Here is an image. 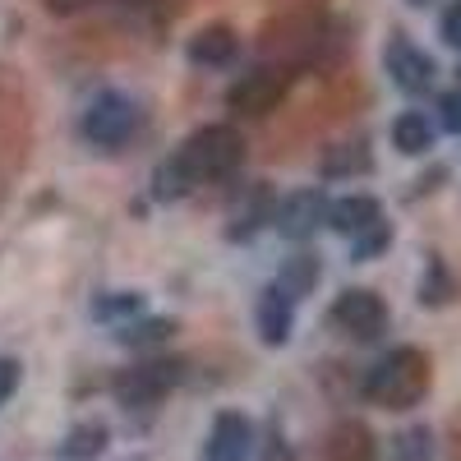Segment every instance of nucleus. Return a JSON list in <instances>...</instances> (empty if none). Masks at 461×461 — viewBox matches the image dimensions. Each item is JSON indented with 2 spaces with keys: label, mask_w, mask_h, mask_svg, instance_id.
Masks as SVG:
<instances>
[{
  "label": "nucleus",
  "mask_w": 461,
  "mask_h": 461,
  "mask_svg": "<svg viewBox=\"0 0 461 461\" xmlns=\"http://www.w3.org/2000/svg\"><path fill=\"white\" fill-rule=\"evenodd\" d=\"M245 162V139L240 130H230V125H203L194 130L180 152L158 171V199H176L185 194V189H194V185H212V180H226V176H236Z\"/></svg>",
  "instance_id": "nucleus-1"
},
{
  "label": "nucleus",
  "mask_w": 461,
  "mask_h": 461,
  "mask_svg": "<svg viewBox=\"0 0 461 461\" xmlns=\"http://www.w3.org/2000/svg\"><path fill=\"white\" fill-rule=\"evenodd\" d=\"M434 383V369H429V356L420 351V346H397V351H388L369 374H365V397L383 411H411L425 402Z\"/></svg>",
  "instance_id": "nucleus-2"
},
{
  "label": "nucleus",
  "mask_w": 461,
  "mask_h": 461,
  "mask_svg": "<svg viewBox=\"0 0 461 461\" xmlns=\"http://www.w3.org/2000/svg\"><path fill=\"white\" fill-rule=\"evenodd\" d=\"M180 378H185V365L180 360H167V356H148L130 369L115 374L111 383V393L121 397L130 411H148V406H162L176 388H180Z\"/></svg>",
  "instance_id": "nucleus-3"
},
{
  "label": "nucleus",
  "mask_w": 461,
  "mask_h": 461,
  "mask_svg": "<svg viewBox=\"0 0 461 461\" xmlns=\"http://www.w3.org/2000/svg\"><path fill=\"white\" fill-rule=\"evenodd\" d=\"M84 139L97 143V148H125L139 130V106L125 97V93H97L79 121Z\"/></svg>",
  "instance_id": "nucleus-4"
},
{
  "label": "nucleus",
  "mask_w": 461,
  "mask_h": 461,
  "mask_svg": "<svg viewBox=\"0 0 461 461\" xmlns=\"http://www.w3.org/2000/svg\"><path fill=\"white\" fill-rule=\"evenodd\" d=\"M332 328H341L346 337H356V341H374L383 328H388V304H383L378 291L369 286H351V291H341L332 300Z\"/></svg>",
  "instance_id": "nucleus-5"
},
{
  "label": "nucleus",
  "mask_w": 461,
  "mask_h": 461,
  "mask_svg": "<svg viewBox=\"0 0 461 461\" xmlns=\"http://www.w3.org/2000/svg\"><path fill=\"white\" fill-rule=\"evenodd\" d=\"M282 97H286V69H277V65H258V69L240 74L226 93L230 111H240V115H267L282 106Z\"/></svg>",
  "instance_id": "nucleus-6"
},
{
  "label": "nucleus",
  "mask_w": 461,
  "mask_h": 461,
  "mask_svg": "<svg viewBox=\"0 0 461 461\" xmlns=\"http://www.w3.org/2000/svg\"><path fill=\"white\" fill-rule=\"evenodd\" d=\"M383 65H388L393 84L402 93H429V84H434V60L420 51L411 37H402V32L388 42V51H383Z\"/></svg>",
  "instance_id": "nucleus-7"
},
{
  "label": "nucleus",
  "mask_w": 461,
  "mask_h": 461,
  "mask_svg": "<svg viewBox=\"0 0 461 461\" xmlns=\"http://www.w3.org/2000/svg\"><path fill=\"white\" fill-rule=\"evenodd\" d=\"M254 447V425L249 415L240 411H221L208 429V443H203V461H245Z\"/></svg>",
  "instance_id": "nucleus-8"
},
{
  "label": "nucleus",
  "mask_w": 461,
  "mask_h": 461,
  "mask_svg": "<svg viewBox=\"0 0 461 461\" xmlns=\"http://www.w3.org/2000/svg\"><path fill=\"white\" fill-rule=\"evenodd\" d=\"M291 323H295V300H291L277 282H267V286L258 291V304H254V328H258V341H263V346H286Z\"/></svg>",
  "instance_id": "nucleus-9"
},
{
  "label": "nucleus",
  "mask_w": 461,
  "mask_h": 461,
  "mask_svg": "<svg viewBox=\"0 0 461 461\" xmlns=\"http://www.w3.org/2000/svg\"><path fill=\"white\" fill-rule=\"evenodd\" d=\"M323 221H328V199L319 194V189H300V194H291V199L277 208V226H282L286 240L314 236Z\"/></svg>",
  "instance_id": "nucleus-10"
},
{
  "label": "nucleus",
  "mask_w": 461,
  "mask_h": 461,
  "mask_svg": "<svg viewBox=\"0 0 461 461\" xmlns=\"http://www.w3.org/2000/svg\"><path fill=\"white\" fill-rule=\"evenodd\" d=\"M185 56L194 65H203V69H226L230 60L240 56V37H236L230 23H208V28H199L194 37H189Z\"/></svg>",
  "instance_id": "nucleus-11"
},
{
  "label": "nucleus",
  "mask_w": 461,
  "mask_h": 461,
  "mask_svg": "<svg viewBox=\"0 0 461 461\" xmlns=\"http://www.w3.org/2000/svg\"><path fill=\"white\" fill-rule=\"evenodd\" d=\"M378 221H383V203L369 199V194H346V199L328 203V226L337 230V236L360 240L365 230H374Z\"/></svg>",
  "instance_id": "nucleus-12"
},
{
  "label": "nucleus",
  "mask_w": 461,
  "mask_h": 461,
  "mask_svg": "<svg viewBox=\"0 0 461 461\" xmlns=\"http://www.w3.org/2000/svg\"><path fill=\"white\" fill-rule=\"evenodd\" d=\"M328 461H374V434L365 420H341L328 434Z\"/></svg>",
  "instance_id": "nucleus-13"
},
{
  "label": "nucleus",
  "mask_w": 461,
  "mask_h": 461,
  "mask_svg": "<svg viewBox=\"0 0 461 461\" xmlns=\"http://www.w3.org/2000/svg\"><path fill=\"white\" fill-rule=\"evenodd\" d=\"M267 208H273V189L267 185H249L245 194H240V203H236V212H230V240H245V236H254V230L263 226V217H267Z\"/></svg>",
  "instance_id": "nucleus-14"
},
{
  "label": "nucleus",
  "mask_w": 461,
  "mask_h": 461,
  "mask_svg": "<svg viewBox=\"0 0 461 461\" xmlns=\"http://www.w3.org/2000/svg\"><path fill=\"white\" fill-rule=\"evenodd\" d=\"M393 148L406 152V158H420V152L434 148V125L425 111H402L393 121Z\"/></svg>",
  "instance_id": "nucleus-15"
},
{
  "label": "nucleus",
  "mask_w": 461,
  "mask_h": 461,
  "mask_svg": "<svg viewBox=\"0 0 461 461\" xmlns=\"http://www.w3.org/2000/svg\"><path fill=\"white\" fill-rule=\"evenodd\" d=\"M106 425L102 420H84V425H74L60 443V461H97L106 452Z\"/></svg>",
  "instance_id": "nucleus-16"
},
{
  "label": "nucleus",
  "mask_w": 461,
  "mask_h": 461,
  "mask_svg": "<svg viewBox=\"0 0 461 461\" xmlns=\"http://www.w3.org/2000/svg\"><path fill=\"white\" fill-rule=\"evenodd\" d=\"M171 332H176V319H139V323L121 328L115 337H121V346H134V351H152V346L171 341Z\"/></svg>",
  "instance_id": "nucleus-17"
},
{
  "label": "nucleus",
  "mask_w": 461,
  "mask_h": 461,
  "mask_svg": "<svg viewBox=\"0 0 461 461\" xmlns=\"http://www.w3.org/2000/svg\"><path fill=\"white\" fill-rule=\"evenodd\" d=\"M314 282H319V258H314V254L291 258V263L282 267V277H277V286H282L291 300H304V295L314 291Z\"/></svg>",
  "instance_id": "nucleus-18"
},
{
  "label": "nucleus",
  "mask_w": 461,
  "mask_h": 461,
  "mask_svg": "<svg viewBox=\"0 0 461 461\" xmlns=\"http://www.w3.org/2000/svg\"><path fill=\"white\" fill-rule=\"evenodd\" d=\"M393 461H434V434L425 425L415 429H402L393 438Z\"/></svg>",
  "instance_id": "nucleus-19"
},
{
  "label": "nucleus",
  "mask_w": 461,
  "mask_h": 461,
  "mask_svg": "<svg viewBox=\"0 0 461 461\" xmlns=\"http://www.w3.org/2000/svg\"><path fill=\"white\" fill-rule=\"evenodd\" d=\"M356 171H369V152H365L360 143H346V148L328 152L323 176H356Z\"/></svg>",
  "instance_id": "nucleus-20"
},
{
  "label": "nucleus",
  "mask_w": 461,
  "mask_h": 461,
  "mask_svg": "<svg viewBox=\"0 0 461 461\" xmlns=\"http://www.w3.org/2000/svg\"><path fill=\"white\" fill-rule=\"evenodd\" d=\"M388 240H393V226H388V221H378L374 230H365V236L351 240V245H356V258L365 263V258H374L378 249H388Z\"/></svg>",
  "instance_id": "nucleus-21"
},
{
  "label": "nucleus",
  "mask_w": 461,
  "mask_h": 461,
  "mask_svg": "<svg viewBox=\"0 0 461 461\" xmlns=\"http://www.w3.org/2000/svg\"><path fill=\"white\" fill-rule=\"evenodd\" d=\"M19 378H23L19 360H14V356H0V406H5V402L19 393Z\"/></svg>",
  "instance_id": "nucleus-22"
},
{
  "label": "nucleus",
  "mask_w": 461,
  "mask_h": 461,
  "mask_svg": "<svg viewBox=\"0 0 461 461\" xmlns=\"http://www.w3.org/2000/svg\"><path fill=\"white\" fill-rule=\"evenodd\" d=\"M438 115H443L447 134H461V93H443L438 97Z\"/></svg>",
  "instance_id": "nucleus-23"
},
{
  "label": "nucleus",
  "mask_w": 461,
  "mask_h": 461,
  "mask_svg": "<svg viewBox=\"0 0 461 461\" xmlns=\"http://www.w3.org/2000/svg\"><path fill=\"white\" fill-rule=\"evenodd\" d=\"M438 32H443V42H447V47H461V0H452V5L443 10Z\"/></svg>",
  "instance_id": "nucleus-24"
},
{
  "label": "nucleus",
  "mask_w": 461,
  "mask_h": 461,
  "mask_svg": "<svg viewBox=\"0 0 461 461\" xmlns=\"http://www.w3.org/2000/svg\"><path fill=\"white\" fill-rule=\"evenodd\" d=\"M139 310V295H121V300H97V319H111V314H130Z\"/></svg>",
  "instance_id": "nucleus-25"
},
{
  "label": "nucleus",
  "mask_w": 461,
  "mask_h": 461,
  "mask_svg": "<svg viewBox=\"0 0 461 461\" xmlns=\"http://www.w3.org/2000/svg\"><path fill=\"white\" fill-rule=\"evenodd\" d=\"M47 5H51L56 14H79V10H93V5H102V0H47Z\"/></svg>",
  "instance_id": "nucleus-26"
},
{
  "label": "nucleus",
  "mask_w": 461,
  "mask_h": 461,
  "mask_svg": "<svg viewBox=\"0 0 461 461\" xmlns=\"http://www.w3.org/2000/svg\"><path fill=\"white\" fill-rule=\"evenodd\" d=\"M263 461H295V456H291V447H286L282 438H267V447H263Z\"/></svg>",
  "instance_id": "nucleus-27"
},
{
  "label": "nucleus",
  "mask_w": 461,
  "mask_h": 461,
  "mask_svg": "<svg viewBox=\"0 0 461 461\" xmlns=\"http://www.w3.org/2000/svg\"><path fill=\"white\" fill-rule=\"evenodd\" d=\"M411 5H429V0H411Z\"/></svg>",
  "instance_id": "nucleus-28"
}]
</instances>
